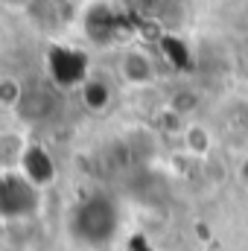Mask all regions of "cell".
Instances as JSON below:
<instances>
[{
    "mask_svg": "<svg viewBox=\"0 0 248 251\" xmlns=\"http://www.w3.org/2000/svg\"><path fill=\"white\" fill-rule=\"evenodd\" d=\"M67 231L85 249H105L120 231V210L105 193H91L70 210Z\"/></svg>",
    "mask_w": 248,
    "mask_h": 251,
    "instance_id": "1",
    "label": "cell"
},
{
    "mask_svg": "<svg viewBox=\"0 0 248 251\" xmlns=\"http://www.w3.org/2000/svg\"><path fill=\"white\" fill-rule=\"evenodd\" d=\"M41 207V187H35L21 170H3L0 176V213L6 222L32 219Z\"/></svg>",
    "mask_w": 248,
    "mask_h": 251,
    "instance_id": "2",
    "label": "cell"
},
{
    "mask_svg": "<svg viewBox=\"0 0 248 251\" xmlns=\"http://www.w3.org/2000/svg\"><path fill=\"white\" fill-rule=\"evenodd\" d=\"M44 67L47 76L56 88L70 91V88H82L91 79V56L79 47H67V44H53L44 53Z\"/></svg>",
    "mask_w": 248,
    "mask_h": 251,
    "instance_id": "3",
    "label": "cell"
},
{
    "mask_svg": "<svg viewBox=\"0 0 248 251\" xmlns=\"http://www.w3.org/2000/svg\"><path fill=\"white\" fill-rule=\"evenodd\" d=\"M82 29H85V38H88L94 47H114V44L123 41L125 21L111 0H94V3L85 9Z\"/></svg>",
    "mask_w": 248,
    "mask_h": 251,
    "instance_id": "4",
    "label": "cell"
},
{
    "mask_svg": "<svg viewBox=\"0 0 248 251\" xmlns=\"http://www.w3.org/2000/svg\"><path fill=\"white\" fill-rule=\"evenodd\" d=\"M117 70H120V79H123L125 85H131V88H146L158 76L152 56L140 44H131V47H125L123 53H120Z\"/></svg>",
    "mask_w": 248,
    "mask_h": 251,
    "instance_id": "5",
    "label": "cell"
},
{
    "mask_svg": "<svg viewBox=\"0 0 248 251\" xmlns=\"http://www.w3.org/2000/svg\"><path fill=\"white\" fill-rule=\"evenodd\" d=\"M18 170L35 184V187H47V184H53V178H56V164H53V155L44 149V146H38V143H29V146H24L21 149V158H18Z\"/></svg>",
    "mask_w": 248,
    "mask_h": 251,
    "instance_id": "6",
    "label": "cell"
},
{
    "mask_svg": "<svg viewBox=\"0 0 248 251\" xmlns=\"http://www.w3.org/2000/svg\"><path fill=\"white\" fill-rule=\"evenodd\" d=\"M79 94H82V105H85L91 114H105V111L114 105V91H111V85H108L105 79H99V76H91V79L79 88Z\"/></svg>",
    "mask_w": 248,
    "mask_h": 251,
    "instance_id": "7",
    "label": "cell"
},
{
    "mask_svg": "<svg viewBox=\"0 0 248 251\" xmlns=\"http://www.w3.org/2000/svg\"><path fill=\"white\" fill-rule=\"evenodd\" d=\"M53 111V88L44 85H26V97L18 108L24 120H44Z\"/></svg>",
    "mask_w": 248,
    "mask_h": 251,
    "instance_id": "8",
    "label": "cell"
},
{
    "mask_svg": "<svg viewBox=\"0 0 248 251\" xmlns=\"http://www.w3.org/2000/svg\"><path fill=\"white\" fill-rule=\"evenodd\" d=\"M184 149L190 155H196V158H204V155H210V149H213V134H210V128L204 123H190L184 126Z\"/></svg>",
    "mask_w": 248,
    "mask_h": 251,
    "instance_id": "9",
    "label": "cell"
},
{
    "mask_svg": "<svg viewBox=\"0 0 248 251\" xmlns=\"http://www.w3.org/2000/svg\"><path fill=\"white\" fill-rule=\"evenodd\" d=\"M24 97H26L24 79H18V76H12V73H3V76H0V105H3L6 111H18L21 102H24Z\"/></svg>",
    "mask_w": 248,
    "mask_h": 251,
    "instance_id": "10",
    "label": "cell"
},
{
    "mask_svg": "<svg viewBox=\"0 0 248 251\" xmlns=\"http://www.w3.org/2000/svg\"><path fill=\"white\" fill-rule=\"evenodd\" d=\"M170 108H173V114H175V117H187V111H193V108H196V97H193L190 91H181V94L173 100V105H170Z\"/></svg>",
    "mask_w": 248,
    "mask_h": 251,
    "instance_id": "11",
    "label": "cell"
},
{
    "mask_svg": "<svg viewBox=\"0 0 248 251\" xmlns=\"http://www.w3.org/2000/svg\"><path fill=\"white\" fill-rule=\"evenodd\" d=\"M3 3H6V6H24L26 0H3Z\"/></svg>",
    "mask_w": 248,
    "mask_h": 251,
    "instance_id": "12",
    "label": "cell"
},
{
    "mask_svg": "<svg viewBox=\"0 0 248 251\" xmlns=\"http://www.w3.org/2000/svg\"><path fill=\"white\" fill-rule=\"evenodd\" d=\"M246 176H248V167H246Z\"/></svg>",
    "mask_w": 248,
    "mask_h": 251,
    "instance_id": "13",
    "label": "cell"
}]
</instances>
